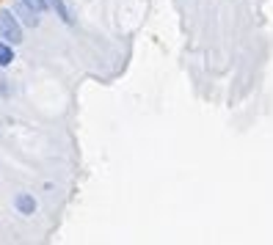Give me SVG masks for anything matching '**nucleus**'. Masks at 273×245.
Returning <instances> with one entry per match:
<instances>
[{"label": "nucleus", "mask_w": 273, "mask_h": 245, "mask_svg": "<svg viewBox=\"0 0 273 245\" xmlns=\"http://www.w3.org/2000/svg\"><path fill=\"white\" fill-rule=\"evenodd\" d=\"M0 39H6L8 44L22 42V30H19V22L11 11H0Z\"/></svg>", "instance_id": "f257e3e1"}, {"label": "nucleus", "mask_w": 273, "mask_h": 245, "mask_svg": "<svg viewBox=\"0 0 273 245\" xmlns=\"http://www.w3.org/2000/svg\"><path fill=\"white\" fill-rule=\"evenodd\" d=\"M14 14H17V19H22L28 28H36V25H39V11H33V8L25 3V0H17V6H14Z\"/></svg>", "instance_id": "f03ea898"}, {"label": "nucleus", "mask_w": 273, "mask_h": 245, "mask_svg": "<svg viewBox=\"0 0 273 245\" xmlns=\"http://www.w3.org/2000/svg\"><path fill=\"white\" fill-rule=\"evenodd\" d=\"M17 209L22 212V215H30V212L36 209V201L30 196H17Z\"/></svg>", "instance_id": "7ed1b4c3"}, {"label": "nucleus", "mask_w": 273, "mask_h": 245, "mask_svg": "<svg viewBox=\"0 0 273 245\" xmlns=\"http://www.w3.org/2000/svg\"><path fill=\"white\" fill-rule=\"evenodd\" d=\"M47 3H53V8H55V11H58V17L64 19V22H69V25H72L69 8H66V3H64V0H47Z\"/></svg>", "instance_id": "20e7f679"}, {"label": "nucleus", "mask_w": 273, "mask_h": 245, "mask_svg": "<svg viewBox=\"0 0 273 245\" xmlns=\"http://www.w3.org/2000/svg\"><path fill=\"white\" fill-rule=\"evenodd\" d=\"M14 61V53H11V47L8 44H3L0 42V66H8Z\"/></svg>", "instance_id": "39448f33"}, {"label": "nucleus", "mask_w": 273, "mask_h": 245, "mask_svg": "<svg viewBox=\"0 0 273 245\" xmlns=\"http://www.w3.org/2000/svg\"><path fill=\"white\" fill-rule=\"evenodd\" d=\"M25 3H28V6L33 8V11H39V14L47 11V0H25Z\"/></svg>", "instance_id": "423d86ee"}]
</instances>
